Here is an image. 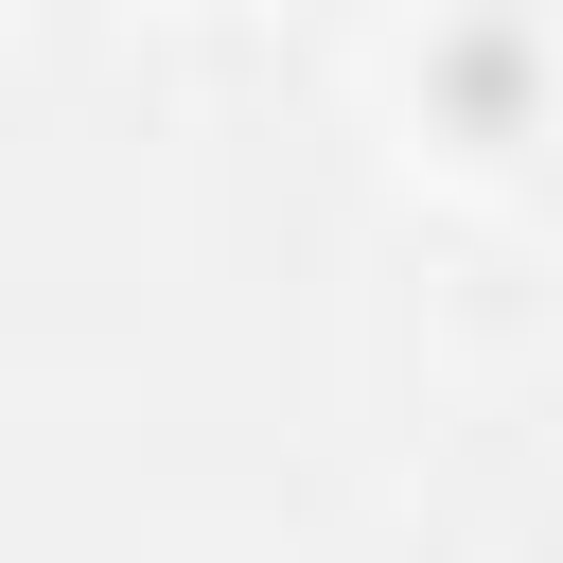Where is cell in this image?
<instances>
[{"label": "cell", "mask_w": 563, "mask_h": 563, "mask_svg": "<svg viewBox=\"0 0 563 563\" xmlns=\"http://www.w3.org/2000/svg\"><path fill=\"white\" fill-rule=\"evenodd\" d=\"M422 106H440L457 141H528V106H545V35H528V18H457V35L422 53Z\"/></svg>", "instance_id": "6da1fadb"}]
</instances>
